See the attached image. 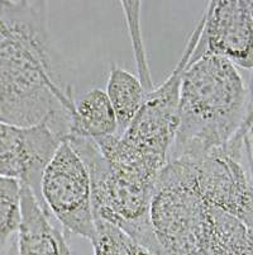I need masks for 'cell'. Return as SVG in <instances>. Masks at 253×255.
Masks as SVG:
<instances>
[{
	"label": "cell",
	"mask_w": 253,
	"mask_h": 255,
	"mask_svg": "<svg viewBox=\"0 0 253 255\" xmlns=\"http://www.w3.org/2000/svg\"><path fill=\"white\" fill-rule=\"evenodd\" d=\"M74 88L52 45L46 1L0 0V121L70 135Z\"/></svg>",
	"instance_id": "6da1fadb"
},
{
	"label": "cell",
	"mask_w": 253,
	"mask_h": 255,
	"mask_svg": "<svg viewBox=\"0 0 253 255\" xmlns=\"http://www.w3.org/2000/svg\"><path fill=\"white\" fill-rule=\"evenodd\" d=\"M251 118V88L237 66L215 56L187 64L181 78L177 126L169 160L222 147Z\"/></svg>",
	"instance_id": "7a4b0ae2"
},
{
	"label": "cell",
	"mask_w": 253,
	"mask_h": 255,
	"mask_svg": "<svg viewBox=\"0 0 253 255\" xmlns=\"http://www.w3.org/2000/svg\"><path fill=\"white\" fill-rule=\"evenodd\" d=\"M200 33V22L187 41L182 56L165 82L148 93L129 126L119 133L95 141L109 163L157 179L170 159L177 126L181 78Z\"/></svg>",
	"instance_id": "3957f363"
},
{
	"label": "cell",
	"mask_w": 253,
	"mask_h": 255,
	"mask_svg": "<svg viewBox=\"0 0 253 255\" xmlns=\"http://www.w3.org/2000/svg\"><path fill=\"white\" fill-rule=\"evenodd\" d=\"M64 141L89 170L94 216L117 226L148 252L161 255L150 221L157 179L109 163L96 142L89 138L70 136Z\"/></svg>",
	"instance_id": "277c9868"
},
{
	"label": "cell",
	"mask_w": 253,
	"mask_h": 255,
	"mask_svg": "<svg viewBox=\"0 0 253 255\" xmlns=\"http://www.w3.org/2000/svg\"><path fill=\"white\" fill-rule=\"evenodd\" d=\"M212 206L198 189L191 163L169 160L157 177L150 221L161 255H203Z\"/></svg>",
	"instance_id": "5b68a950"
},
{
	"label": "cell",
	"mask_w": 253,
	"mask_h": 255,
	"mask_svg": "<svg viewBox=\"0 0 253 255\" xmlns=\"http://www.w3.org/2000/svg\"><path fill=\"white\" fill-rule=\"evenodd\" d=\"M181 159L191 163L199 192L209 205L252 226V118L222 147Z\"/></svg>",
	"instance_id": "8992f818"
},
{
	"label": "cell",
	"mask_w": 253,
	"mask_h": 255,
	"mask_svg": "<svg viewBox=\"0 0 253 255\" xmlns=\"http://www.w3.org/2000/svg\"><path fill=\"white\" fill-rule=\"evenodd\" d=\"M39 197L66 233L91 240L95 216L90 174L66 141H61L43 169Z\"/></svg>",
	"instance_id": "52a82bcc"
},
{
	"label": "cell",
	"mask_w": 253,
	"mask_h": 255,
	"mask_svg": "<svg viewBox=\"0 0 253 255\" xmlns=\"http://www.w3.org/2000/svg\"><path fill=\"white\" fill-rule=\"evenodd\" d=\"M205 56L220 57L246 70L252 69V0H217L208 4L187 64Z\"/></svg>",
	"instance_id": "ba28073f"
},
{
	"label": "cell",
	"mask_w": 253,
	"mask_h": 255,
	"mask_svg": "<svg viewBox=\"0 0 253 255\" xmlns=\"http://www.w3.org/2000/svg\"><path fill=\"white\" fill-rule=\"evenodd\" d=\"M60 143L46 125L20 127L0 121V178L27 185L41 199V175Z\"/></svg>",
	"instance_id": "9c48e42d"
},
{
	"label": "cell",
	"mask_w": 253,
	"mask_h": 255,
	"mask_svg": "<svg viewBox=\"0 0 253 255\" xmlns=\"http://www.w3.org/2000/svg\"><path fill=\"white\" fill-rule=\"evenodd\" d=\"M18 255H71L66 231L31 188L20 184Z\"/></svg>",
	"instance_id": "30bf717a"
},
{
	"label": "cell",
	"mask_w": 253,
	"mask_h": 255,
	"mask_svg": "<svg viewBox=\"0 0 253 255\" xmlns=\"http://www.w3.org/2000/svg\"><path fill=\"white\" fill-rule=\"evenodd\" d=\"M114 135H118L117 120L104 90L94 88L75 99L71 129L67 137L76 136L100 141Z\"/></svg>",
	"instance_id": "8fae6325"
},
{
	"label": "cell",
	"mask_w": 253,
	"mask_h": 255,
	"mask_svg": "<svg viewBox=\"0 0 253 255\" xmlns=\"http://www.w3.org/2000/svg\"><path fill=\"white\" fill-rule=\"evenodd\" d=\"M252 226L212 206L203 255H252Z\"/></svg>",
	"instance_id": "7c38bea8"
},
{
	"label": "cell",
	"mask_w": 253,
	"mask_h": 255,
	"mask_svg": "<svg viewBox=\"0 0 253 255\" xmlns=\"http://www.w3.org/2000/svg\"><path fill=\"white\" fill-rule=\"evenodd\" d=\"M105 93L114 111L119 135L129 126L142 108L148 92L143 88L137 75L120 66L113 65L106 82Z\"/></svg>",
	"instance_id": "4fadbf2b"
},
{
	"label": "cell",
	"mask_w": 253,
	"mask_h": 255,
	"mask_svg": "<svg viewBox=\"0 0 253 255\" xmlns=\"http://www.w3.org/2000/svg\"><path fill=\"white\" fill-rule=\"evenodd\" d=\"M20 222V184L0 178V255H3Z\"/></svg>",
	"instance_id": "5bb4252c"
},
{
	"label": "cell",
	"mask_w": 253,
	"mask_h": 255,
	"mask_svg": "<svg viewBox=\"0 0 253 255\" xmlns=\"http://www.w3.org/2000/svg\"><path fill=\"white\" fill-rule=\"evenodd\" d=\"M122 9L124 13L127 28L131 37L132 48H133L134 60L137 66V78L142 83L143 88L148 93L155 89L152 83L150 65H148L147 53H146L145 43L142 38V29H141V1H122Z\"/></svg>",
	"instance_id": "9a60e30c"
}]
</instances>
